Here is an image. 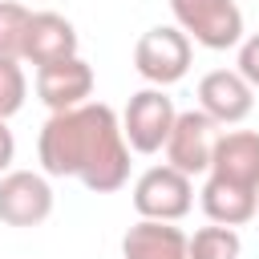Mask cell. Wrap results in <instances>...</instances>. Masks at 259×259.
<instances>
[{
	"instance_id": "6da1fadb",
	"label": "cell",
	"mask_w": 259,
	"mask_h": 259,
	"mask_svg": "<svg viewBox=\"0 0 259 259\" xmlns=\"http://www.w3.org/2000/svg\"><path fill=\"white\" fill-rule=\"evenodd\" d=\"M36 158L49 178H81L93 194H113L130 178V146L105 101H85L53 113L40 125Z\"/></svg>"
},
{
	"instance_id": "7a4b0ae2",
	"label": "cell",
	"mask_w": 259,
	"mask_h": 259,
	"mask_svg": "<svg viewBox=\"0 0 259 259\" xmlns=\"http://www.w3.org/2000/svg\"><path fill=\"white\" fill-rule=\"evenodd\" d=\"M174 24L202 49H235L243 40V12L235 0H170Z\"/></svg>"
},
{
	"instance_id": "3957f363",
	"label": "cell",
	"mask_w": 259,
	"mask_h": 259,
	"mask_svg": "<svg viewBox=\"0 0 259 259\" xmlns=\"http://www.w3.org/2000/svg\"><path fill=\"white\" fill-rule=\"evenodd\" d=\"M190 57H194V45L178 24H154L134 45V69L158 89L182 81L190 69Z\"/></svg>"
},
{
	"instance_id": "277c9868",
	"label": "cell",
	"mask_w": 259,
	"mask_h": 259,
	"mask_svg": "<svg viewBox=\"0 0 259 259\" xmlns=\"http://www.w3.org/2000/svg\"><path fill=\"white\" fill-rule=\"evenodd\" d=\"M194 206V182L190 174L174 170V166H150L138 182H134V210L142 219H158V223H178L186 219Z\"/></svg>"
},
{
	"instance_id": "5b68a950",
	"label": "cell",
	"mask_w": 259,
	"mask_h": 259,
	"mask_svg": "<svg viewBox=\"0 0 259 259\" xmlns=\"http://www.w3.org/2000/svg\"><path fill=\"white\" fill-rule=\"evenodd\" d=\"M174 113H178L174 101H170L158 85L138 89V93L130 97V105H125V113L117 117L125 146H130L134 154H158V150L166 146V134H170V125H174Z\"/></svg>"
},
{
	"instance_id": "8992f818",
	"label": "cell",
	"mask_w": 259,
	"mask_h": 259,
	"mask_svg": "<svg viewBox=\"0 0 259 259\" xmlns=\"http://www.w3.org/2000/svg\"><path fill=\"white\" fill-rule=\"evenodd\" d=\"M214 138H219V125L202 113V109H182L174 113V125L166 134V166L182 170V174H206L210 166V150H214Z\"/></svg>"
},
{
	"instance_id": "52a82bcc",
	"label": "cell",
	"mask_w": 259,
	"mask_h": 259,
	"mask_svg": "<svg viewBox=\"0 0 259 259\" xmlns=\"http://www.w3.org/2000/svg\"><path fill=\"white\" fill-rule=\"evenodd\" d=\"M53 214V186L36 170H4L0 174V223L8 227H40Z\"/></svg>"
},
{
	"instance_id": "ba28073f",
	"label": "cell",
	"mask_w": 259,
	"mask_h": 259,
	"mask_svg": "<svg viewBox=\"0 0 259 259\" xmlns=\"http://www.w3.org/2000/svg\"><path fill=\"white\" fill-rule=\"evenodd\" d=\"M198 109L214 125H239L255 109V89L235 69H210L198 81Z\"/></svg>"
},
{
	"instance_id": "9c48e42d",
	"label": "cell",
	"mask_w": 259,
	"mask_h": 259,
	"mask_svg": "<svg viewBox=\"0 0 259 259\" xmlns=\"http://www.w3.org/2000/svg\"><path fill=\"white\" fill-rule=\"evenodd\" d=\"M206 174L223 178L231 186L259 190V130H227V134H219Z\"/></svg>"
},
{
	"instance_id": "30bf717a",
	"label": "cell",
	"mask_w": 259,
	"mask_h": 259,
	"mask_svg": "<svg viewBox=\"0 0 259 259\" xmlns=\"http://www.w3.org/2000/svg\"><path fill=\"white\" fill-rule=\"evenodd\" d=\"M89 93H93V69H89V61H85L81 53L36 69V97H40L53 113L73 109V105H85Z\"/></svg>"
},
{
	"instance_id": "8fae6325",
	"label": "cell",
	"mask_w": 259,
	"mask_h": 259,
	"mask_svg": "<svg viewBox=\"0 0 259 259\" xmlns=\"http://www.w3.org/2000/svg\"><path fill=\"white\" fill-rule=\"evenodd\" d=\"M65 57H77V28L61 12H32L20 61L40 69V65H53V61H65Z\"/></svg>"
},
{
	"instance_id": "7c38bea8",
	"label": "cell",
	"mask_w": 259,
	"mask_h": 259,
	"mask_svg": "<svg viewBox=\"0 0 259 259\" xmlns=\"http://www.w3.org/2000/svg\"><path fill=\"white\" fill-rule=\"evenodd\" d=\"M121 259H186V235L174 223L138 219L121 235Z\"/></svg>"
},
{
	"instance_id": "4fadbf2b",
	"label": "cell",
	"mask_w": 259,
	"mask_h": 259,
	"mask_svg": "<svg viewBox=\"0 0 259 259\" xmlns=\"http://www.w3.org/2000/svg\"><path fill=\"white\" fill-rule=\"evenodd\" d=\"M255 198L259 190H247V186H231L223 178H206L202 186V210L210 223H223V227H243L255 219Z\"/></svg>"
},
{
	"instance_id": "5bb4252c",
	"label": "cell",
	"mask_w": 259,
	"mask_h": 259,
	"mask_svg": "<svg viewBox=\"0 0 259 259\" xmlns=\"http://www.w3.org/2000/svg\"><path fill=\"white\" fill-rule=\"evenodd\" d=\"M239 251H243L239 231L223 223H210L186 235V259H239Z\"/></svg>"
},
{
	"instance_id": "9a60e30c",
	"label": "cell",
	"mask_w": 259,
	"mask_h": 259,
	"mask_svg": "<svg viewBox=\"0 0 259 259\" xmlns=\"http://www.w3.org/2000/svg\"><path fill=\"white\" fill-rule=\"evenodd\" d=\"M32 8L16 0H0V61H20L24 57V32H28Z\"/></svg>"
},
{
	"instance_id": "2e32d148",
	"label": "cell",
	"mask_w": 259,
	"mask_h": 259,
	"mask_svg": "<svg viewBox=\"0 0 259 259\" xmlns=\"http://www.w3.org/2000/svg\"><path fill=\"white\" fill-rule=\"evenodd\" d=\"M24 97H28V77H24L20 61H0V121L20 113Z\"/></svg>"
},
{
	"instance_id": "e0dca14e",
	"label": "cell",
	"mask_w": 259,
	"mask_h": 259,
	"mask_svg": "<svg viewBox=\"0 0 259 259\" xmlns=\"http://www.w3.org/2000/svg\"><path fill=\"white\" fill-rule=\"evenodd\" d=\"M235 73H239L251 89H259V32H251L247 40H239V61H235Z\"/></svg>"
},
{
	"instance_id": "ac0fdd59",
	"label": "cell",
	"mask_w": 259,
	"mask_h": 259,
	"mask_svg": "<svg viewBox=\"0 0 259 259\" xmlns=\"http://www.w3.org/2000/svg\"><path fill=\"white\" fill-rule=\"evenodd\" d=\"M12 158H16V138H12L8 121H0V174L12 170Z\"/></svg>"
},
{
	"instance_id": "d6986e66",
	"label": "cell",
	"mask_w": 259,
	"mask_h": 259,
	"mask_svg": "<svg viewBox=\"0 0 259 259\" xmlns=\"http://www.w3.org/2000/svg\"><path fill=\"white\" fill-rule=\"evenodd\" d=\"M255 214H259V198H255Z\"/></svg>"
}]
</instances>
